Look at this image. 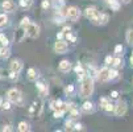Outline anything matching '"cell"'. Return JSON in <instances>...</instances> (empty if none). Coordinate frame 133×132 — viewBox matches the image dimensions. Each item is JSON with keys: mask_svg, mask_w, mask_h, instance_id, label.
<instances>
[{"mask_svg": "<svg viewBox=\"0 0 133 132\" xmlns=\"http://www.w3.org/2000/svg\"><path fill=\"white\" fill-rule=\"evenodd\" d=\"M11 129H12V128H11L9 125H7V127H4V128H3V131H11Z\"/></svg>", "mask_w": 133, "mask_h": 132, "instance_id": "obj_43", "label": "cell"}, {"mask_svg": "<svg viewBox=\"0 0 133 132\" xmlns=\"http://www.w3.org/2000/svg\"><path fill=\"white\" fill-rule=\"evenodd\" d=\"M26 77H28V79L29 81H37V78H38V74H37V71L34 70V69H29L28 70V74H26Z\"/></svg>", "mask_w": 133, "mask_h": 132, "instance_id": "obj_16", "label": "cell"}, {"mask_svg": "<svg viewBox=\"0 0 133 132\" xmlns=\"http://www.w3.org/2000/svg\"><path fill=\"white\" fill-rule=\"evenodd\" d=\"M74 129H77V131L82 129V124H79V123H78V124H75V125H74Z\"/></svg>", "mask_w": 133, "mask_h": 132, "instance_id": "obj_41", "label": "cell"}, {"mask_svg": "<svg viewBox=\"0 0 133 132\" xmlns=\"http://www.w3.org/2000/svg\"><path fill=\"white\" fill-rule=\"evenodd\" d=\"M9 55H11V50H9V48L3 45L2 48H0V58L7 60V58H9Z\"/></svg>", "mask_w": 133, "mask_h": 132, "instance_id": "obj_13", "label": "cell"}, {"mask_svg": "<svg viewBox=\"0 0 133 132\" xmlns=\"http://www.w3.org/2000/svg\"><path fill=\"white\" fill-rule=\"evenodd\" d=\"M63 36H65V33H63V32L58 33V34H57V40H62V39H63Z\"/></svg>", "mask_w": 133, "mask_h": 132, "instance_id": "obj_39", "label": "cell"}, {"mask_svg": "<svg viewBox=\"0 0 133 132\" xmlns=\"http://www.w3.org/2000/svg\"><path fill=\"white\" fill-rule=\"evenodd\" d=\"M29 23H30V20H29V18H28V17H24L23 20H21V23H20V27L25 29V28L29 25Z\"/></svg>", "mask_w": 133, "mask_h": 132, "instance_id": "obj_23", "label": "cell"}, {"mask_svg": "<svg viewBox=\"0 0 133 132\" xmlns=\"http://www.w3.org/2000/svg\"><path fill=\"white\" fill-rule=\"evenodd\" d=\"M127 42L129 45H133V30L132 29H129L127 32Z\"/></svg>", "mask_w": 133, "mask_h": 132, "instance_id": "obj_19", "label": "cell"}, {"mask_svg": "<svg viewBox=\"0 0 133 132\" xmlns=\"http://www.w3.org/2000/svg\"><path fill=\"white\" fill-rule=\"evenodd\" d=\"M67 49H69V46H67V44H66L65 41H62V40H57V42H55V45H54V52H55V53L63 54V53L67 52Z\"/></svg>", "mask_w": 133, "mask_h": 132, "instance_id": "obj_6", "label": "cell"}, {"mask_svg": "<svg viewBox=\"0 0 133 132\" xmlns=\"http://www.w3.org/2000/svg\"><path fill=\"white\" fill-rule=\"evenodd\" d=\"M81 16V11L77 7H69L67 8V17H70L72 21H77Z\"/></svg>", "mask_w": 133, "mask_h": 132, "instance_id": "obj_7", "label": "cell"}, {"mask_svg": "<svg viewBox=\"0 0 133 132\" xmlns=\"http://www.w3.org/2000/svg\"><path fill=\"white\" fill-rule=\"evenodd\" d=\"M82 81V97L83 98H90L92 95V91H94V79L90 75H84V77L81 79Z\"/></svg>", "mask_w": 133, "mask_h": 132, "instance_id": "obj_1", "label": "cell"}, {"mask_svg": "<svg viewBox=\"0 0 133 132\" xmlns=\"http://www.w3.org/2000/svg\"><path fill=\"white\" fill-rule=\"evenodd\" d=\"M29 129V125L26 122H20L18 123V131H21V132H26Z\"/></svg>", "mask_w": 133, "mask_h": 132, "instance_id": "obj_18", "label": "cell"}, {"mask_svg": "<svg viewBox=\"0 0 133 132\" xmlns=\"http://www.w3.org/2000/svg\"><path fill=\"white\" fill-rule=\"evenodd\" d=\"M62 32H63V33H67V32H70V28H67V27H65Z\"/></svg>", "mask_w": 133, "mask_h": 132, "instance_id": "obj_42", "label": "cell"}, {"mask_svg": "<svg viewBox=\"0 0 133 132\" xmlns=\"http://www.w3.org/2000/svg\"><path fill=\"white\" fill-rule=\"evenodd\" d=\"M62 115H63V112H62V111L55 110V112H54V118H62Z\"/></svg>", "mask_w": 133, "mask_h": 132, "instance_id": "obj_32", "label": "cell"}, {"mask_svg": "<svg viewBox=\"0 0 133 132\" xmlns=\"http://www.w3.org/2000/svg\"><path fill=\"white\" fill-rule=\"evenodd\" d=\"M65 91H66L67 94H69V92H72V91H74V86H72V85H70V86H67Z\"/></svg>", "mask_w": 133, "mask_h": 132, "instance_id": "obj_36", "label": "cell"}, {"mask_svg": "<svg viewBox=\"0 0 133 132\" xmlns=\"http://www.w3.org/2000/svg\"><path fill=\"white\" fill-rule=\"evenodd\" d=\"M123 2H124V3H128V2H129V0H123Z\"/></svg>", "mask_w": 133, "mask_h": 132, "instance_id": "obj_45", "label": "cell"}, {"mask_svg": "<svg viewBox=\"0 0 133 132\" xmlns=\"http://www.w3.org/2000/svg\"><path fill=\"white\" fill-rule=\"evenodd\" d=\"M115 53H116L117 55H120V54L123 53V46H121V45H116V48H115Z\"/></svg>", "mask_w": 133, "mask_h": 132, "instance_id": "obj_29", "label": "cell"}, {"mask_svg": "<svg viewBox=\"0 0 133 132\" xmlns=\"http://www.w3.org/2000/svg\"><path fill=\"white\" fill-rule=\"evenodd\" d=\"M26 36V33H25V29L24 28H18L17 30H16V33H15V41L16 42H21L23 41V39Z\"/></svg>", "mask_w": 133, "mask_h": 132, "instance_id": "obj_11", "label": "cell"}, {"mask_svg": "<svg viewBox=\"0 0 133 132\" xmlns=\"http://www.w3.org/2000/svg\"><path fill=\"white\" fill-rule=\"evenodd\" d=\"M130 64H132V66H133V53H132V57H130Z\"/></svg>", "mask_w": 133, "mask_h": 132, "instance_id": "obj_44", "label": "cell"}, {"mask_svg": "<svg viewBox=\"0 0 133 132\" xmlns=\"http://www.w3.org/2000/svg\"><path fill=\"white\" fill-rule=\"evenodd\" d=\"M86 17L90 18L91 21L96 23L98 21V17H99V12L96 11V8H95V7H88V8H86Z\"/></svg>", "mask_w": 133, "mask_h": 132, "instance_id": "obj_5", "label": "cell"}, {"mask_svg": "<svg viewBox=\"0 0 133 132\" xmlns=\"http://www.w3.org/2000/svg\"><path fill=\"white\" fill-rule=\"evenodd\" d=\"M36 86H37V89H38V91H40V94H41V97H44L45 94L48 92V87H46L44 83H37Z\"/></svg>", "mask_w": 133, "mask_h": 132, "instance_id": "obj_17", "label": "cell"}, {"mask_svg": "<svg viewBox=\"0 0 133 132\" xmlns=\"http://www.w3.org/2000/svg\"><path fill=\"white\" fill-rule=\"evenodd\" d=\"M108 103H109V100H108L107 98H102V99H100V104H102V107H103V108H104Z\"/></svg>", "mask_w": 133, "mask_h": 132, "instance_id": "obj_31", "label": "cell"}, {"mask_svg": "<svg viewBox=\"0 0 133 132\" xmlns=\"http://www.w3.org/2000/svg\"><path fill=\"white\" fill-rule=\"evenodd\" d=\"M113 108H115V106H113L112 103H108V104L104 107V110H105L107 112H112V111H113Z\"/></svg>", "mask_w": 133, "mask_h": 132, "instance_id": "obj_28", "label": "cell"}, {"mask_svg": "<svg viewBox=\"0 0 133 132\" xmlns=\"http://www.w3.org/2000/svg\"><path fill=\"white\" fill-rule=\"evenodd\" d=\"M0 42H2V45H4V46H8V44H9L8 39L4 34H2V33H0Z\"/></svg>", "mask_w": 133, "mask_h": 132, "instance_id": "obj_22", "label": "cell"}, {"mask_svg": "<svg viewBox=\"0 0 133 132\" xmlns=\"http://www.w3.org/2000/svg\"><path fill=\"white\" fill-rule=\"evenodd\" d=\"M41 5H42V8H44V9H48V8L50 7V3L48 2V0H44V2H42V4H41Z\"/></svg>", "mask_w": 133, "mask_h": 132, "instance_id": "obj_33", "label": "cell"}, {"mask_svg": "<svg viewBox=\"0 0 133 132\" xmlns=\"http://www.w3.org/2000/svg\"><path fill=\"white\" fill-rule=\"evenodd\" d=\"M83 110L84 111H91L92 110V103L91 102H84L83 103Z\"/></svg>", "mask_w": 133, "mask_h": 132, "instance_id": "obj_24", "label": "cell"}, {"mask_svg": "<svg viewBox=\"0 0 133 132\" xmlns=\"http://www.w3.org/2000/svg\"><path fill=\"white\" fill-rule=\"evenodd\" d=\"M109 7H111V9H113V11H119V9H120V3L117 2V0H113V2L109 4Z\"/></svg>", "mask_w": 133, "mask_h": 132, "instance_id": "obj_21", "label": "cell"}, {"mask_svg": "<svg viewBox=\"0 0 133 132\" xmlns=\"http://www.w3.org/2000/svg\"><path fill=\"white\" fill-rule=\"evenodd\" d=\"M2 107H3L4 110H9V108H11V103H9V102H3Z\"/></svg>", "mask_w": 133, "mask_h": 132, "instance_id": "obj_34", "label": "cell"}, {"mask_svg": "<svg viewBox=\"0 0 133 132\" xmlns=\"http://www.w3.org/2000/svg\"><path fill=\"white\" fill-rule=\"evenodd\" d=\"M25 33L30 39H37L40 36V27L34 23H29V25L25 28Z\"/></svg>", "mask_w": 133, "mask_h": 132, "instance_id": "obj_2", "label": "cell"}, {"mask_svg": "<svg viewBox=\"0 0 133 132\" xmlns=\"http://www.w3.org/2000/svg\"><path fill=\"white\" fill-rule=\"evenodd\" d=\"M21 69H23V61L21 60H13L11 62V65H9V70L12 73H16V74L20 73Z\"/></svg>", "mask_w": 133, "mask_h": 132, "instance_id": "obj_9", "label": "cell"}, {"mask_svg": "<svg viewBox=\"0 0 133 132\" xmlns=\"http://www.w3.org/2000/svg\"><path fill=\"white\" fill-rule=\"evenodd\" d=\"M113 112H115L116 116H124L127 112V104L124 102H119L115 106V108H113Z\"/></svg>", "mask_w": 133, "mask_h": 132, "instance_id": "obj_8", "label": "cell"}, {"mask_svg": "<svg viewBox=\"0 0 133 132\" xmlns=\"http://www.w3.org/2000/svg\"><path fill=\"white\" fill-rule=\"evenodd\" d=\"M112 57H111V55H108V57H105V65H111L112 64Z\"/></svg>", "mask_w": 133, "mask_h": 132, "instance_id": "obj_35", "label": "cell"}, {"mask_svg": "<svg viewBox=\"0 0 133 132\" xmlns=\"http://www.w3.org/2000/svg\"><path fill=\"white\" fill-rule=\"evenodd\" d=\"M70 112H71V118H78V116H79V112H78L77 110H75L74 107L70 110Z\"/></svg>", "mask_w": 133, "mask_h": 132, "instance_id": "obj_27", "label": "cell"}, {"mask_svg": "<svg viewBox=\"0 0 133 132\" xmlns=\"http://www.w3.org/2000/svg\"><path fill=\"white\" fill-rule=\"evenodd\" d=\"M2 8L5 12H13L15 8H16V4L12 2V0H4V2L2 3Z\"/></svg>", "mask_w": 133, "mask_h": 132, "instance_id": "obj_10", "label": "cell"}, {"mask_svg": "<svg viewBox=\"0 0 133 132\" xmlns=\"http://www.w3.org/2000/svg\"><path fill=\"white\" fill-rule=\"evenodd\" d=\"M70 69H71V64H70L67 60H63V61L59 62V70H61L62 73H67Z\"/></svg>", "mask_w": 133, "mask_h": 132, "instance_id": "obj_14", "label": "cell"}, {"mask_svg": "<svg viewBox=\"0 0 133 132\" xmlns=\"http://www.w3.org/2000/svg\"><path fill=\"white\" fill-rule=\"evenodd\" d=\"M7 97H8V100L12 102V103H20L21 102V91L17 90V89H11L8 92H7Z\"/></svg>", "mask_w": 133, "mask_h": 132, "instance_id": "obj_3", "label": "cell"}, {"mask_svg": "<svg viewBox=\"0 0 133 132\" xmlns=\"http://www.w3.org/2000/svg\"><path fill=\"white\" fill-rule=\"evenodd\" d=\"M109 20V16L107 13H99V17H98V21L96 24H100V25H105Z\"/></svg>", "mask_w": 133, "mask_h": 132, "instance_id": "obj_15", "label": "cell"}, {"mask_svg": "<svg viewBox=\"0 0 133 132\" xmlns=\"http://www.w3.org/2000/svg\"><path fill=\"white\" fill-rule=\"evenodd\" d=\"M41 112H42V102L38 99V100H34L29 108V115L30 116H40L41 115Z\"/></svg>", "mask_w": 133, "mask_h": 132, "instance_id": "obj_4", "label": "cell"}, {"mask_svg": "<svg viewBox=\"0 0 133 132\" xmlns=\"http://www.w3.org/2000/svg\"><path fill=\"white\" fill-rule=\"evenodd\" d=\"M66 39H67V40H70L71 42H74V41H75V36H72L70 32H67V33H66Z\"/></svg>", "mask_w": 133, "mask_h": 132, "instance_id": "obj_30", "label": "cell"}, {"mask_svg": "<svg viewBox=\"0 0 133 132\" xmlns=\"http://www.w3.org/2000/svg\"><path fill=\"white\" fill-rule=\"evenodd\" d=\"M20 5H21V7H28L29 3L26 2V0H20Z\"/></svg>", "mask_w": 133, "mask_h": 132, "instance_id": "obj_37", "label": "cell"}, {"mask_svg": "<svg viewBox=\"0 0 133 132\" xmlns=\"http://www.w3.org/2000/svg\"><path fill=\"white\" fill-rule=\"evenodd\" d=\"M111 97H112V98H117V97H119V92H117V91H112Z\"/></svg>", "mask_w": 133, "mask_h": 132, "instance_id": "obj_40", "label": "cell"}, {"mask_svg": "<svg viewBox=\"0 0 133 132\" xmlns=\"http://www.w3.org/2000/svg\"><path fill=\"white\" fill-rule=\"evenodd\" d=\"M112 64L115 67H120L121 66V60L120 58H115V60H112Z\"/></svg>", "mask_w": 133, "mask_h": 132, "instance_id": "obj_26", "label": "cell"}, {"mask_svg": "<svg viewBox=\"0 0 133 132\" xmlns=\"http://www.w3.org/2000/svg\"><path fill=\"white\" fill-rule=\"evenodd\" d=\"M98 77L100 81H108L109 79V69L108 67H103L99 73H98Z\"/></svg>", "mask_w": 133, "mask_h": 132, "instance_id": "obj_12", "label": "cell"}, {"mask_svg": "<svg viewBox=\"0 0 133 132\" xmlns=\"http://www.w3.org/2000/svg\"><path fill=\"white\" fill-rule=\"evenodd\" d=\"M117 70H109V79H113V78H117Z\"/></svg>", "mask_w": 133, "mask_h": 132, "instance_id": "obj_25", "label": "cell"}, {"mask_svg": "<svg viewBox=\"0 0 133 132\" xmlns=\"http://www.w3.org/2000/svg\"><path fill=\"white\" fill-rule=\"evenodd\" d=\"M8 24V17L3 13V15H0V27H5Z\"/></svg>", "mask_w": 133, "mask_h": 132, "instance_id": "obj_20", "label": "cell"}, {"mask_svg": "<svg viewBox=\"0 0 133 132\" xmlns=\"http://www.w3.org/2000/svg\"><path fill=\"white\" fill-rule=\"evenodd\" d=\"M66 128L67 129H72L74 127H72V123L71 122H66Z\"/></svg>", "mask_w": 133, "mask_h": 132, "instance_id": "obj_38", "label": "cell"}]
</instances>
